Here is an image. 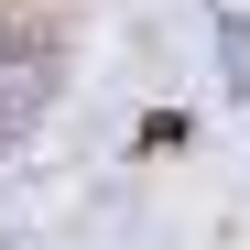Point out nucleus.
<instances>
[{"label": "nucleus", "mask_w": 250, "mask_h": 250, "mask_svg": "<svg viewBox=\"0 0 250 250\" xmlns=\"http://www.w3.org/2000/svg\"><path fill=\"white\" fill-rule=\"evenodd\" d=\"M0 55L44 65V55H55V22H33V11H11V0H0Z\"/></svg>", "instance_id": "f257e3e1"}]
</instances>
